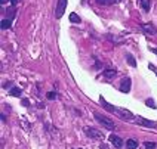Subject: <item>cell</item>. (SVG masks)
I'll return each mask as SVG.
<instances>
[{
	"label": "cell",
	"mask_w": 157,
	"mask_h": 149,
	"mask_svg": "<svg viewBox=\"0 0 157 149\" xmlns=\"http://www.w3.org/2000/svg\"><path fill=\"white\" fill-rule=\"evenodd\" d=\"M135 121H136V124L142 126V127H148V128H154V127H157V122L150 121V120H147V118H142V117H136Z\"/></svg>",
	"instance_id": "cell-5"
},
{
	"label": "cell",
	"mask_w": 157,
	"mask_h": 149,
	"mask_svg": "<svg viewBox=\"0 0 157 149\" xmlns=\"http://www.w3.org/2000/svg\"><path fill=\"white\" fill-rule=\"evenodd\" d=\"M12 27V19H2V22H0V28L2 30H7V28H11Z\"/></svg>",
	"instance_id": "cell-10"
},
{
	"label": "cell",
	"mask_w": 157,
	"mask_h": 149,
	"mask_svg": "<svg viewBox=\"0 0 157 149\" xmlns=\"http://www.w3.org/2000/svg\"><path fill=\"white\" fill-rule=\"evenodd\" d=\"M117 74L116 69H113V68H107V69H104V77L107 78V80H111V78H114Z\"/></svg>",
	"instance_id": "cell-9"
},
{
	"label": "cell",
	"mask_w": 157,
	"mask_h": 149,
	"mask_svg": "<svg viewBox=\"0 0 157 149\" xmlns=\"http://www.w3.org/2000/svg\"><path fill=\"white\" fill-rule=\"evenodd\" d=\"M21 103L24 105V106H28V105H30V100H28V99H22Z\"/></svg>",
	"instance_id": "cell-21"
},
{
	"label": "cell",
	"mask_w": 157,
	"mask_h": 149,
	"mask_svg": "<svg viewBox=\"0 0 157 149\" xmlns=\"http://www.w3.org/2000/svg\"><path fill=\"white\" fill-rule=\"evenodd\" d=\"M151 52H153V53H156V55H157V47H151Z\"/></svg>",
	"instance_id": "cell-22"
},
{
	"label": "cell",
	"mask_w": 157,
	"mask_h": 149,
	"mask_svg": "<svg viewBox=\"0 0 157 149\" xmlns=\"http://www.w3.org/2000/svg\"><path fill=\"white\" fill-rule=\"evenodd\" d=\"M130 86H132V80L129 77H125L120 83V92L121 93H129L130 92Z\"/></svg>",
	"instance_id": "cell-6"
},
{
	"label": "cell",
	"mask_w": 157,
	"mask_h": 149,
	"mask_svg": "<svg viewBox=\"0 0 157 149\" xmlns=\"http://www.w3.org/2000/svg\"><path fill=\"white\" fill-rule=\"evenodd\" d=\"M7 2H9V0H0V3H2V5H5V3H7Z\"/></svg>",
	"instance_id": "cell-24"
},
{
	"label": "cell",
	"mask_w": 157,
	"mask_h": 149,
	"mask_svg": "<svg viewBox=\"0 0 157 149\" xmlns=\"http://www.w3.org/2000/svg\"><path fill=\"white\" fill-rule=\"evenodd\" d=\"M65 9H67V0H58V5H56V9H55V18L56 19L62 18Z\"/></svg>",
	"instance_id": "cell-4"
},
{
	"label": "cell",
	"mask_w": 157,
	"mask_h": 149,
	"mask_svg": "<svg viewBox=\"0 0 157 149\" xmlns=\"http://www.w3.org/2000/svg\"><path fill=\"white\" fill-rule=\"evenodd\" d=\"M145 105H147V106H150V108H156V103H154V99H151V98H148L147 100H145Z\"/></svg>",
	"instance_id": "cell-16"
},
{
	"label": "cell",
	"mask_w": 157,
	"mask_h": 149,
	"mask_svg": "<svg viewBox=\"0 0 157 149\" xmlns=\"http://www.w3.org/2000/svg\"><path fill=\"white\" fill-rule=\"evenodd\" d=\"M126 58H127V64H129L130 67H136V61L134 59V56H132V55L127 53V55H126Z\"/></svg>",
	"instance_id": "cell-15"
},
{
	"label": "cell",
	"mask_w": 157,
	"mask_h": 149,
	"mask_svg": "<svg viewBox=\"0 0 157 149\" xmlns=\"http://www.w3.org/2000/svg\"><path fill=\"white\" fill-rule=\"evenodd\" d=\"M144 146H145L147 149H154L157 145H156L154 142H144Z\"/></svg>",
	"instance_id": "cell-17"
},
{
	"label": "cell",
	"mask_w": 157,
	"mask_h": 149,
	"mask_svg": "<svg viewBox=\"0 0 157 149\" xmlns=\"http://www.w3.org/2000/svg\"><path fill=\"white\" fill-rule=\"evenodd\" d=\"M21 89H19V87H12V89L9 90V94L11 96H15V98H19V96H21Z\"/></svg>",
	"instance_id": "cell-12"
},
{
	"label": "cell",
	"mask_w": 157,
	"mask_h": 149,
	"mask_svg": "<svg viewBox=\"0 0 157 149\" xmlns=\"http://www.w3.org/2000/svg\"><path fill=\"white\" fill-rule=\"evenodd\" d=\"M142 30H144V33H145V34H150V36H154V34L157 33V30L154 28V25H153L151 22L144 24V25H142Z\"/></svg>",
	"instance_id": "cell-8"
},
{
	"label": "cell",
	"mask_w": 157,
	"mask_h": 149,
	"mask_svg": "<svg viewBox=\"0 0 157 149\" xmlns=\"http://www.w3.org/2000/svg\"><path fill=\"white\" fill-rule=\"evenodd\" d=\"M97 3H98V5H108L110 0H97Z\"/></svg>",
	"instance_id": "cell-20"
},
{
	"label": "cell",
	"mask_w": 157,
	"mask_h": 149,
	"mask_svg": "<svg viewBox=\"0 0 157 149\" xmlns=\"http://www.w3.org/2000/svg\"><path fill=\"white\" fill-rule=\"evenodd\" d=\"M126 148L127 149H136L138 148V142L135 139H127L126 140Z\"/></svg>",
	"instance_id": "cell-11"
},
{
	"label": "cell",
	"mask_w": 157,
	"mask_h": 149,
	"mask_svg": "<svg viewBox=\"0 0 157 149\" xmlns=\"http://www.w3.org/2000/svg\"><path fill=\"white\" fill-rule=\"evenodd\" d=\"M110 142L117 149H120L121 146H123V140H121V137H119L117 134H110Z\"/></svg>",
	"instance_id": "cell-7"
},
{
	"label": "cell",
	"mask_w": 157,
	"mask_h": 149,
	"mask_svg": "<svg viewBox=\"0 0 157 149\" xmlns=\"http://www.w3.org/2000/svg\"><path fill=\"white\" fill-rule=\"evenodd\" d=\"M99 102H101V105L104 108H105L107 111H110V112H113V114H116V115L119 117V118H121V120H125V121H132L135 117H134V114L130 112V111H127V109H125V108H117V106H113V105H110V103H107L105 102V99L102 98H99Z\"/></svg>",
	"instance_id": "cell-1"
},
{
	"label": "cell",
	"mask_w": 157,
	"mask_h": 149,
	"mask_svg": "<svg viewBox=\"0 0 157 149\" xmlns=\"http://www.w3.org/2000/svg\"><path fill=\"white\" fill-rule=\"evenodd\" d=\"M46 98H48L49 100H54V99L56 98V93H55V92H49V93L46 94Z\"/></svg>",
	"instance_id": "cell-19"
},
{
	"label": "cell",
	"mask_w": 157,
	"mask_h": 149,
	"mask_svg": "<svg viewBox=\"0 0 157 149\" xmlns=\"http://www.w3.org/2000/svg\"><path fill=\"white\" fill-rule=\"evenodd\" d=\"M83 131H85V134L88 137H91V139H97V140L104 139V134L101 133V131H98L97 128H93V127H85Z\"/></svg>",
	"instance_id": "cell-3"
},
{
	"label": "cell",
	"mask_w": 157,
	"mask_h": 149,
	"mask_svg": "<svg viewBox=\"0 0 157 149\" xmlns=\"http://www.w3.org/2000/svg\"><path fill=\"white\" fill-rule=\"evenodd\" d=\"M13 11H15L13 7H11V9H7V11H6V13H7V19H12V18H13V15H15Z\"/></svg>",
	"instance_id": "cell-18"
},
{
	"label": "cell",
	"mask_w": 157,
	"mask_h": 149,
	"mask_svg": "<svg viewBox=\"0 0 157 149\" xmlns=\"http://www.w3.org/2000/svg\"><path fill=\"white\" fill-rule=\"evenodd\" d=\"M70 21L76 22V24H80V22H82V18H80V16H78L76 12H73V13H70Z\"/></svg>",
	"instance_id": "cell-13"
},
{
	"label": "cell",
	"mask_w": 157,
	"mask_h": 149,
	"mask_svg": "<svg viewBox=\"0 0 157 149\" xmlns=\"http://www.w3.org/2000/svg\"><path fill=\"white\" fill-rule=\"evenodd\" d=\"M154 73H156V75H157V69H156V71H154Z\"/></svg>",
	"instance_id": "cell-26"
},
{
	"label": "cell",
	"mask_w": 157,
	"mask_h": 149,
	"mask_svg": "<svg viewBox=\"0 0 157 149\" xmlns=\"http://www.w3.org/2000/svg\"><path fill=\"white\" fill-rule=\"evenodd\" d=\"M120 0H110V3H119Z\"/></svg>",
	"instance_id": "cell-25"
},
{
	"label": "cell",
	"mask_w": 157,
	"mask_h": 149,
	"mask_svg": "<svg viewBox=\"0 0 157 149\" xmlns=\"http://www.w3.org/2000/svg\"><path fill=\"white\" fill-rule=\"evenodd\" d=\"M93 118L97 120L101 126H104L108 130H114L116 128L114 121H113L111 118H108V117H105V115H102V114H99V112H93Z\"/></svg>",
	"instance_id": "cell-2"
},
{
	"label": "cell",
	"mask_w": 157,
	"mask_h": 149,
	"mask_svg": "<svg viewBox=\"0 0 157 149\" xmlns=\"http://www.w3.org/2000/svg\"><path fill=\"white\" fill-rule=\"evenodd\" d=\"M11 2H12V5H13V6H15V5H16V3H18V2H19V0H11Z\"/></svg>",
	"instance_id": "cell-23"
},
{
	"label": "cell",
	"mask_w": 157,
	"mask_h": 149,
	"mask_svg": "<svg viewBox=\"0 0 157 149\" xmlns=\"http://www.w3.org/2000/svg\"><path fill=\"white\" fill-rule=\"evenodd\" d=\"M141 7L145 12L150 11V0H141Z\"/></svg>",
	"instance_id": "cell-14"
}]
</instances>
